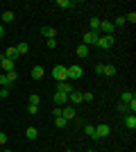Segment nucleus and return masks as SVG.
Wrapping results in <instances>:
<instances>
[{
	"label": "nucleus",
	"mask_w": 136,
	"mask_h": 152,
	"mask_svg": "<svg viewBox=\"0 0 136 152\" xmlns=\"http://www.w3.org/2000/svg\"><path fill=\"white\" fill-rule=\"evenodd\" d=\"M52 77H55L57 82H68V75H66V66H61V64H59V66H55V68H52Z\"/></svg>",
	"instance_id": "f257e3e1"
},
{
	"label": "nucleus",
	"mask_w": 136,
	"mask_h": 152,
	"mask_svg": "<svg viewBox=\"0 0 136 152\" xmlns=\"http://www.w3.org/2000/svg\"><path fill=\"white\" fill-rule=\"evenodd\" d=\"M66 75H68V82L79 80V77H82V68H79L77 64H75V66H66Z\"/></svg>",
	"instance_id": "f03ea898"
},
{
	"label": "nucleus",
	"mask_w": 136,
	"mask_h": 152,
	"mask_svg": "<svg viewBox=\"0 0 136 152\" xmlns=\"http://www.w3.org/2000/svg\"><path fill=\"white\" fill-rule=\"evenodd\" d=\"M0 68H2V73H12V70H16V61L5 59L2 55H0Z\"/></svg>",
	"instance_id": "7ed1b4c3"
},
{
	"label": "nucleus",
	"mask_w": 136,
	"mask_h": 152,
	"mask_svg": "<svg viewBox=\"0 0 136 152\" xmlns=\"http://www.w3.org/2000/svg\"><path fill=\"white\" fill-rule=\"evenodd\" d=\"M77 116V107H73V104H66L64 109H61V118H66V121H73Z\"/></svg>",
	"instance_id": "20e7f679"
},
{
	"label": "nucleus",
	"mask_w": 136,
	"mask_h": 152,
	"mask_svg": "<svg viewBox=\"0 0 136 152\" xmlns=\"http://www.w3.org/2000/svg\"><path fill=\"white\" fill-rule=\"evenodd\" d=\"M95 45L102 48V50H111V48H113V37H100Z\"/></svg>",
	"instance_id": "39448f33"
},
{
	"label": "nucleus",
	"mask_w": 136,
	"mask_h": 152,
	"mask_svg": "<svg viewBox=\"0 0 136 152\" xmlns=\"http://www.w3.org/2000/svg\"><path fill=\"white\" fill-rule=\"evenodd\" d=\"M97 39H100V34L89 30V32L84 34V45H89V48H91V45H95V43H97Z\"/></svg>",
	"instance_id": "423d86ee"
},
{
	"label": "nucleus",
	"mask_w": 136,
	"mask_h": 152,
	"mask_svg": "<svg viewBox=\"0 0 136 152\" xmlns=\"http://www.w3.org/2000/svg\"><path fill=\"white\" fill-rule=\"evenodd\" d=\"M100 30L104 32V37H113V30H116V27H113L111 20H100Z\"/></svg>",
	"instance_id": "0eeeda50"
},
{
	"label": "nucleus",
	"mask_w": 136,
	"mask_h": 152,
	"mask_svg": "<svg viewBox=\"0 0 136 152\" xmlns=\"http://www.w3.org/2000/svg\"><path fill=\"white\" fill-rule=\"evenodd\" d=\"M109 134H111L109 125H97L95 127V139H104V136H109Z\"/></svg>",
	"instance_id": "6e6552de"
},
{
	"label": "nucleus",
	"mask_w": 136,
	"mask_h": 152,
	"mask_svg": "<svg viewBox=\"0 0 136 152\" xmlns=\"http://www.w3.org/2000/svg\"><path fill=\"white\" fill-rule=\"evenodd\" d=\"M57 91L68 95V93H73L75 89H73V82H57Z\"/></svg>",
	"instance_id": "1a4fd4ad"
},
{
	"label": "nucleus",
	"mask_w": 136,
	"mask_h": 152,
	"mask_svg": "<svg viewBox=\"0 0 136 152\" xmlns=\"http://www.w3.org/2000/svg\"><path fill=\"white\" fill-rule=\"evenodd\" d=\"M52 100H55V104H57V107H66L68 95H66V93H59V91H55V98H52Z\"/></svg>",
	"instance_id": "9d476101"
},
{
	"label": "nucleus",
	"mask_w": 136,
	"mask_h": 152,
	"mask_svg": "<svg viewBox=\"0 0 136 152\" xmlns=\"http://www.w3.org/2000/svg\"><path fill=\"white\" fill-rule=\"evenodd\" d=\"M68 102H71L73 107H77V104H82V93H79V91H73V93H68Z\"/></svg>",
	"instance_id": "9b49d317"
},
{
	"label": "nucleus",
	"mask_w": 136,
	"mask_h": 152,
	"mask_svg": "<svg viewBox=\"0 0 136 152\" xmlns=\"http://www.w3.org/2000/svg\"><path fill=\"white\" fill-rule=\"evenodd\" d=\"M2 57H5V59H12V61H18L20 55L16 52V48L12 45V48H7V50H5V55H2Z\"/></svg>",
	"instance_id": "f8f14e48"
},
{
	"label": "nucleus",
	"mask_w": 136,
	"mask_h": 152,
	"mask_svg": "<svg viewBox=\"0 0 136 152\" xmlns=\"http://www.w3.org/2000/svg\"><path fill=\"white\" fill-rule=\"evenodd\" d=\"M41 34H43L45 39H57V30L50 27V25H43V27H41Z\"/></svg>",
	"instance_id": "ddd939ff"
},
{
	"label": "nucleus",
	"mask_w": 136,
	"mask_h": 152,
	"mask_svg": "<svg viewBox=\"0 0 136 152\" xmlns=\"http://www.w3.org/2000/svg\"><path fill=\"white\" fill-rule=\"evenodd\" d=\"M14 20V12H9V9H5V12H0V23L5 25V23H12Z\"/></svg>",
	"instance_id": "4468645a"
},
{
	"label": "nucleus",
	"mask_w": 136,
	"mask_h": 152,
	"mask_svg": "<svg viewBox=\"0 0 136 152\" xmlns=\"http://www.w3.org/2000/svg\"><path fill=\"white\" fill-rule=\"evenodd\" d=\"M125 125L129 129H136V116L134 114H125Z\"/></svg>",
	"instance_id": "2eb2a0df"
},
{
	"label": "nucleus",
	"mask_w": 136,
	"mask_h": 152,
	"mask_svg": "<svg viewBox=\"0 0 136 152\" xmlns=\"http://www.w3.org/2000/svg\"><path fill=\"white\" fill-rule=\"evenodd\" d=\"M43 75H45L43 66H34V68H32V77H34V80H41Z\"/></svg>",
	"instance_id": "dca6fc26"
},
{
	"label": "nucleus",
	"mask_w": 136,
	"mask_h": 152,
	"mask_svg": "<svg viewBox=\"0 0 136 152\" xmlns=\"http://www.w3.org/2000/svg\"><path fill=\"white\" fill-rule=\"evenodd\" d=\"M77 57H82V59L89 57V45H84V43H79V45H77Z\"/></svg>",
	"instance_id": "f3484780"
},
{
	"label": "nucleus",
	"mask_w": 136,
	"mask_h": 152,
	"mask_svg": "<svg viewBox=\"0 0 136 152\" xmlns=\"http://www.w3.org/2000/svg\"><path fill=\"white\" fill-rule=\"evenodd\" d=\"M25 136H27V139H36V136H39V129H36V127H27V129H25Z\"/></svg>",
	"instance_id": "a211bd4d"
},
{
	"label": "nucleus",
	"mask_w": 136,
	"mask_h": 152,
	"mask_svg": "<svg viewBox=\"0 0 136 152\" xmlns=\"http://www.w3.org/2000/svg\"><path fill=\"white\" fill-rule=\"evenodd\" d=\"M27 104H32V107H39V104H41V98H39L36 93H32L30 98H27Z\"/></svg>",
	"instance_id": "6ab92c4d"
},
{
	"label": "nucleus",
	"mask_w": 136,
	"mask_h": 152,
	"mask_svg": "<svg viewBox=\"0 0 136 152\" xmlns=\"http://www.w3.org/2000/svg\"><path fill=\"white\" fill-rule=\"evenodd\" d=\"M14 48H16V52H18L20 57L27 55V50H30V45H27V43H18V45H14Z\"/></svg>",
	"instance_id": "aec40b11"
},
{
	"label": "nucleus",
	"mask_w": 136,
	"mask_h": 152,
	"mask_svg": "<svg viewBox=\"0 0 136 152\" xmlns=\"http://www.w3.org/2000/svg\"><path fill=\"white\" fill-rule=\"evenodd\" d=\"M120 100H123V102H125V104H127V102H132V100H136V95H134V93H132V91H125V93H123V95H120Z\"/></svg>",
	"instance_id": "412c9836"
},
{
	"label": "nucleus",
	"mask_w": 136,
	"mask_h": 152,
	"mask_svg": "<svg viewBox=\"0 0 136 152\" xmlns=\"http://www.w3.org/2000/svg\"><path fill=\"white\" fill-rule=\"evenodd\" d=\"M102 75H109V77H113V75H116V68H113L111 64H104V70H102Z\"/></svg>",
	"instance_id": "4be33fe9"
},
{
	"label": "nucleus",
	"mask_w": 136,
	"mask_h": 152,
	"mask_svg": "<svg viewBox=\"0 0 136 152\" xmlns=\"http://www.w3.org/2000/svg\"><path fill=\"white\" fill-rule=\"evenodd\" d=\"M57 7H61V9H68V7H75V2H73V0H57Z\"/></svg>",
	"instance_id": "5701e85b"
},
{
	"label": "nucleus",
	"mask_w": 136,
	"mask_h": 152,
	"mask_svg": "<svg viewBox=\"0 0 136 152\" xmlns=\"http://www.w3.org/2000/svg\"><path fill=\"white\" fill-rule=\"evenodd\" d=\"M84 134L91 136V139H95V125H84Z\"/></svg>",
	"instance_id": "b1692460"
},
{
	"label": "nucleus",
	"mask_w": 136,
	"mask_h": 152,
	"mask_svg": "<svg viewBox=\"0 0 136 152\" xmlns=\"http://www.w3.org/2000/svg\"><path fill=\"white\" fill-rule=\"evenodd\" d=\"M97 30H100V18L93 16V18H91V32H97Z\"/></svg>",
	"instance_id": "393cba45"
},
{
	"label": "nucleus",
	"mask_w": 136,
	"mask_h": 152,
	"mask_svg": "<svg viewBox=\"0 0 136 152\" xmlns=\"http://www.w3.org/2000/svg\"><path fill=\"white\" fill-rule=\"evenodd\" d=\"M66 123H68V121H66V118H61V116H57V118H55V125H57L59 129H64V127H66Z\"/></svg>",
	"instance_id": "a878e982"
},
{
	"label": "nucleus",
	"mask_w": 136,
	"mask_h": 152,
	"mask_svg": "<svg viewBox=\"0 0 136 152\" xmlns=\"http://www.w3.org/2000/svg\"><path fill=\"white\" fill-rule=\"evenodd\" d=\"M0 86H7V89L12 86V84H9V80H7V75H5V73H0Z\"/></svg>",
	"instance_id": "bb28decb"
},
{
	"label": "nucleus",
	"mask_w": 136,
	"mask_h": 152,
	"mask_svg": "<svg viewBox=\"0 0 136 152\" xmlns=\"http://www.w3.org/2000/svg\"><path fill=\"white\" fill-rule=\"evenodd\" d=\"M5 75H7V80H9V84H14V82H16V77H18V73L12 70V73H5Z\"/></svg>",
	"instance_id": "cd10ccee"
},
{
	"label": "nucleus",
	"mask_w": 136,
	"mask_h": 152,
	"mask_svg": "<svg viewBox=\"0 0 136 152\" xmlns=\"http://www.w3.org/2000/svg\"><path fill=\"white\" fill-rule=\"evenodd\" d=\"M125 23H132V25H134V23H136V14H134V12H129L127 16H125Z\"/></svg>",
	"instance_id": "c85d7f7f"
},
{
	"label": "nucleus",
	"mask_w": 136,
	"mask_h": 152,
	"mask_svg": "<svg viewBox=\"0 0 136 152\" xmlns=\"http://www.w3.org/2000/svg\"><path fill=\"white\" fill-rule=\"evenodd\" d=\"M82 100H84V102H91V100H95V95L86 91V93H82Z\"/></svg>",
	"instance_id": "c756f323"
},
{
	"label": "nucleus",
	"mask_w": 136,
	"mask_h": 152,
	"mask_svg": "<svg viewBox=\"0 0 136 152\" xmlns=\"http://www.w3.org/2000/svg\"><path fill=\"white\" fill-rule=\"evenodd\" d=\"M118 111H120V114H129V109H127V104H125V102H120V104H118Z\"/></svg>",
	"instance_id": "7c9ffc66"
},
{
	"label": "nucleus",
	"mask_w": 136,
	"mask_h": 152,
	"mask_svg": "<svg viewBox=\"0 0 136 152\" xmlns=\"http://www.w3.org/2000/svg\"><path fill=\"white\" fill-rule=\"evenodd\" d=\"M7 95H9V89H7V86H0V100L7 98Z\"/></svg>",
	"instance_id": "2f4dec72"
},
{
	"label": "nucleus",
	"mask_w": 136,
	"mask_h": 152,
	"mask_svg": "<svg viewBox=\"0 0 136 152\" xmlns=\"http://www.w3.org/2000/svg\"><path fill=\"white\" fill-rule=\"evenodd\" d=\"M45 45H48V48H57V39H48Z\"/></svg>",
	"instance_id": "473e14b6"
},
{
	"label": "nucleus",
	"mask_w": 136,
	"mask_h": 152,
	"mask_svg": "<svg viewBox=\"0 0 136 152\" xmlns=\"http://www.w3.org/2000/svg\"><path fill=\"white\" fill-rule=\"evenodd\" d=\"M27 114H39V107H32V104H27Z\"/></svg>",
	"instance_id": "72a5a7b5"
},
{
	"label": "nucleus",
	"mask_w": 136,
	"mask_h": 152,
	"mask_svg": "<svg viewBox=\"0 0 136 152\" xmlns=\"http://www.w3.org/2000/svg\"><path fill=\"white\" fill-rule=\"evenodd\" d=\"M116 25H125V16H118L116 23H113V27H116Z\"/></svg>",
	"instance_id": "f704fd0d"
},
{
	"label": "nucleus",
	"mask_w": 136,
	"mask_h": 152,
	"mask_svg": "<svg viewBox=\"0 0 136 152\" xmlns=\"http://www.w3.org/2000/svg\"><path fill=\"white\" fill-rule=\"evenodd\" d=\"M102 70H104V64H102V61L95 64V73H100V75H102Z\"/></svg>",
	"instance_id": "c9c22d12"
},
{
	"label": "nucleus",
	"mask_w": 136,
	"mask_h": 152,
	"mask_svg": "<svg viewBox=\"0 0 136 152\" xmlns=\"http://www.w3.org/2000/svg\"><path fill=\"white\" fill-rule=\"evenodd\" d=\"M5 143H7V134L0 132V145H5Z\"/></svg>",
	"instance_id": "e433bc0d"
},
{
	"label": "nucleus",
	"mask_w": 136,
	"mask_h": 152,
	"mask_svg": "<svg viewBox=\"0 0 136 152\" xmlns=\"http://www.w3.org/2000/svg\"><path fill=\"white\" fill-rule=\"evenodd\" d=\"M61 109H64V107H55V111H52V116H55V118H57V116H61Z\"/></svg>",
	"instance_id": "4c0bfd02"
},
{
	"label": "nucleus",
	"mask_w": 136,
	"mask_h": 152,
	"mask_svg": "<svg viewBox=\"0 0 136 152\" xmlns=\"http://www.w3.org/2000/svg\"><path fill=\"white\" fill-rule=\"evenodd\" d=\"M5 37V25H2V23H0V39Z\"/></svg>",
	"instance_id": "58836bf2"
},
{
	"label": "nucleus",
	"mask_w": 136,
	"mask_h": 152,
	"mask_svg": "<svg viewBox=\"0 0 136 152\" xmlns=\"http://www.w3.org/2000/svg\"><path fill=\"white\" fill-rule=\"evenodd\" d=\"M2 152H14V150H2Z\"/></svg>",
	"instance_id": "ea45409f"
},
{
	"label": "nucleus",
	"mask_w": 136,
	"mask_h": 152,
	"mask_svg": "<svg viewBox=\"0 0 136 152\" xmlns=\"http://www.w3.org/2000/svg\"><path fill=\"white\" fill-rule=\"evenodd\" d=\"M86 152H95V150H86Z\"/></svg>",
	"instance_id": "a19ab883"
},
{
	"label": "nucleus",
	"mask_w": 136,
	"mask_h": 152,
	"mask_svg": "<svg viewBox=\"0 0 136 152\" xmlns=\"http://www.w3.org/2000/svg\"><path fill=\"white\" fill-rule=\"evenodd\" d=\"M66 152H73V150H66Z\"/></svg>",
	"instance_id": "79ce46f5"
}]
</instances>
